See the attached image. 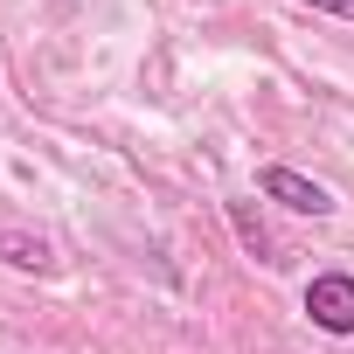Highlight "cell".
Masks as SVG:
<instances>
[{"instance_id":"2","label":"cell","mask_w":354,"mask_h":354,"mask_svg":"<svg viewBox=\"0 0 354 354\" xmlns=\"http://www.w3.org/2000/svg\"><path fill=\"white\" fill-rule=\"evenodd\" d=\"M264 195L285 202L292 216H333V195H326L319 181H306L299 167H264Z\"/></svg>"},{"instance_id":"5","label":"cell","mask_w":354,"mask_h":354,"mask_svg":"<svg viewBox=\"0 0 354 354\" xmlns=\"http://www.w3.org/2000/svg\"><path fill=\"white\" fill-rule=\"evenodd\" d=\"M299 8H313V15H340V21H354V0H299Z\"/></svg>"},{"instance_id":"4","label":"cell","mask_w":354,"mask_h":354,"mask_svg":"<svg viewBox=\"0 0 354 354\" xmlns=\"http://www.w3.org/2000/svg\"><path fill=\"white\" fill-rule=\"evenodd\" d=\"M230 223H236V236H243V250H257V257H271V236H264V223L243 209V202H230Z\"/></svg>"},{"instance_id":"3","label":"cell","mask_w":354,"mask_h":354,"mask_svg":"<svg viewBox=\"0 0 354 354\" xmlns=\"http://www.w3.org/2000/svg\"><path fill=\"white\" fill-rule=\"evenodd\" d=\"M0 257H8L15 271H49V264H56L49 243H42V236H21V230H0Z\"/></svg>"},{"instance_id":"1","label":"cell","mask_w":354,"mask_h":354,"mask_svg":"<svg viewBox=\"0 0 354 354\" xmlns=\"http://www.w3.org/2000/svg\"><path fill=\"white\" fill-rule=\"evenodd\" d=\"M306 319L319 333H354V278L347 271H319L306 285Z\"/></svg>"}]
</instances>
